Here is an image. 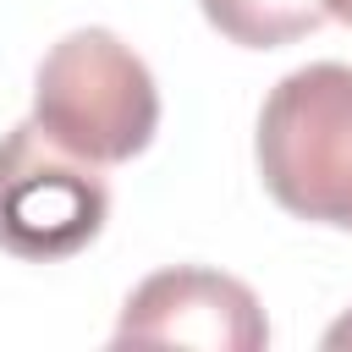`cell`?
Here are the masks:
<instances>
[{
	"label": "cell",
	"instance_id": "obj_1",
	"mask_svg": "<svg viewBox=\"0 0 352 352\" xmlns=\"http://www.w3.org/2000/svg\"><path fill=\"white\" fill-rule=\"evenodd\" d=\"M253 154L286 214L352 231V66L314 60L286 72L258 110Z\"/></svg>",
	"mask_w": 352,
	"mask_h": 352
},
{
	"label": "cell",
	"instance_id": "obj_2",
	"mask_svg": "<svg viewBox=\"0 0 352 352\" xmlns=\"http://www.w3.org/2000/svg\"><path fill=\"white\" fill-rule=\"evenodd\" d=\"M33 121L88 165H126L154 143L160 88L110 28H77L38 60Z\"/></svg>",
	"mask_w": 352,
	"mask_h": 352
},
{
	"label": "cell",
	"instance_id": "obj_3",
	"mask_svg": "<svg viewBox=\"0 0 352 352\" xmlns=\"http://www.w3.org/2000/svg\"><path fill=\"white\" fill-rule=\"evenodd\" d=\"M110 214L99 165L60 148L38 121H16L0 138V248L16 258H72Z\"/></svg>",
	"mask_w": 352,
	"mask_h": 352
},
{
	"label": "cell",
	"instance_id": "obj_4",
	"mask_svg": "<svg viewBox=\"0 0 352 352\" xmlns=\"http://www.w3.org/2000/svg\"><path fill=\"white\" fill-rule=\"evenodd\" d=\"M204 346V352H264L270 346V319L258 297L220 270L176 264L148 275L121 319H116V346Z\"/></svg>",
	"mask_w": 352,
	"mask_h": 352
},
{
	"label": "cell",
	"instance_id": "obj_5",
	"mask_svg": "<svg viewBox=\"0 0 352 352\" xmlns=\"http://www.w3.org/2000/svg\"><path fill=\"white\" fill-rule=\"evenodd\" d=\"M209 28L242 50H280L324 28V0H198Z\"/></svg>",
	"mask_w": 352,
	"mask_h": 352
},
{
	"label": "cell",
	"instance_id": "obj_6",
	"mask_svg": "<svg viewBox=\"0 0 352 352\" xmlns=\"http://www.w3.org/2000/svg\"><path fill=\"white\" fill-rule=\"evenodd\" d=\"M324 346H330V352H341V346H352V314H341V319H336V324L324 330Z\"/></svg>",
	"mask_w": 352,
	"mask_h": 352
},
{
	"label": "cell",
	"instance_id": "obj_7",
	"mask_svg": "<svg viewBox=\"0 0 352 352\" xmlns=\"http://www.w3.org/2000/svg\"><path fill=\"white\" fill-rule=\"evenodd\" d=\"M324 11H330L336 22H346V28H352V0H324Z\"/></svg>",
	"mask_w": 352,
	"mask_h": 352
}]
</instances>
